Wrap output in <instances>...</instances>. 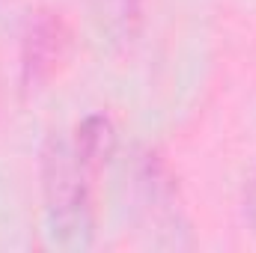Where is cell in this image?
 <instances>
[{"mask_svg":"<svg viewBox=\"0 0 256 253\" xmlns=\"http://www.w3.org/2000/svg\"><path fill=\"white\" fill-rule=\"evenodd\" d=\"M96 176L72 146L51 134L42 146V202L48 236L63 250H84L96 236Z\"/></svg>","mask_w":256,"mask_h":253,"instance_id":"1","label":"cell"},{"mask_svg":"<svg viewBox=\"0 0 256 253\" xmlns=\"http://www.w3.org/2000/svg\"><path fill=\"white\" fill-rule=\"evenodd\" d=\"M244 212H248V220H250V226L256 232V173L250 179V185H248V194H244Z\"/></svg>","mask_w":256,"mask_h":253,"instance_id":"6","label":"cell"},{"mask_svg":"<svg viewBox=\"0 0 256 253\" xmlns=\"http://www.w3.org/2000/svg\"><path fill=\"white\" fill-rule=\"evenodd\" d=\"M68 54V27L60 12H36L21 42V78L27 90L45 86Z\"/></svg>","mask_w":256,"mask_h":253,"instance_id":"3","label":"cell"},{"mask_svg":"<svg viewBox=\"0 0 256 253\" xmlns=\"http://www.w3.org/2000/svg\"><path fill=\"white\" fill-rule=\"evenodd\" d=\"M134 194L140 224L155 248H182L188 242V218L179 202V188L173 173L155 152H143L134 167Z\"/></svg>","mask_w":256,"mask_h":253,"instance_id":"2","label":"cell"},{"mask_svg":"<svg viewBox=\"0 0 256 253\" xmlns=\"http://www.w3.org/2000/svg\"><path fill=\"white\" fill-rule=\"evenodd\" d=\"M143 9L146 0H90L92 21L114 48H126L137 39L143 24Z\"/></svg>","mask_w":256,"mask_h":253,"instance_id":"4","label":"cell"},{"mask_svg":"<svg viewBox=\"0 0 256 253\" xmlns=\"http://www.w3.org/2000/svg\"><path fill=\"white\" fill-rule=\"evenodd\" d=\"M72 146L92 173H102L110 164V158L116 155V146H120V134H116L114 120L108 114H90L86 120L78 122Z\"/></svg>","mask_w":256,"mask_h":253,"instance_id":"5","label":"cell"}]
</instances>
